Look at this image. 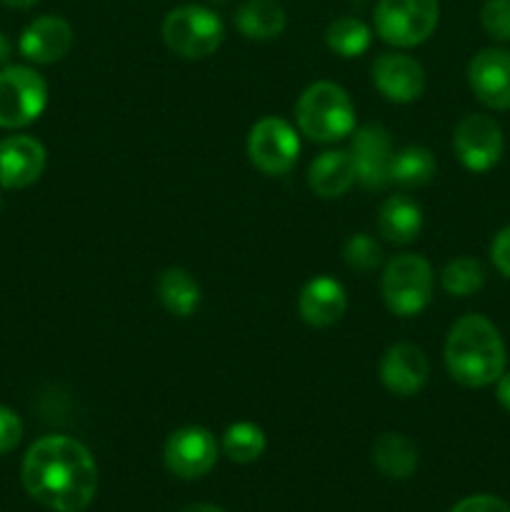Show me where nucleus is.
<instances>
[{
	"label": "nucleus",
	"mask_w": 510,
	"mask_h": 512,
	"mask_svg": "<svg viewBox=\"0 0 510 512\" xmlns=\"http://www.w3.org/2000/svg\"><path fill=\"white\" fill-rule=\"evenodd\" d=\"M10 55H13V45H10V40L0 33V65L8 63Z\"/></svg>",
	"instance_id": "33"
},
{
	"label": "nucleus",
	"mask_w": 510,
	"mask_h": 512,
	"mask_svg": "<svg viewBox=\"0 0 510 512\" xmlns=\"http://www.w3.org/2000/svg\"><path fill=\"white\" fill-rule=\"evenodd\" d=\"M23 440V420L15 410L0 405V455L15 450Z\"/></svg>",
	"instance_id": "29"
},
{
	"label": "nucleus",
	"mask_w": 510,
	"mask_h": 512,
	"mask_svg": "<svg viewBox=\"0 0 510 512\" xmlns=\"http://www.w3.org/2000/svg\"><path fill=\"white\" fill-rule=\"evenodd\" d=\"M475 98L490 110H510V50L485 48L468 65Z\"/></svg>",
	"instance_id": "12"
},
{
	"label": "nucleus",
	"mask_w": 510,
	"mask_h": 512,
	"mask_svg": "<svg viewBox=\"0 0 510 512\" xmlns=\"http://www.w3.org/2000/svg\"><path fill=\"white\" fill-rule=\"evenodd\" d=\"M183 512H223V510L215 508V505H208V503H195V505H188Z\"/></svg>",
	"instance_id": "35"
},
{
	"label": "nucleus",
	"mask_w": 510,
	"mask_h": 512,
	"mask_svg": "<svg viewBox=\"0 0 510 512\" xmlns=\"http://www.w3.org/2000/svg\"><path fill=\"white\" fill-rule=\"evenodd\" d=\"M48 83L28 65H5L0 70V128H25L43 115Z\"/></svg>",
	"instance_id": "7"
},
{
	"label": "nucleus",
	"mask_w": 510,
	"mask_h": 512,
	"mask_svg": "<svg viewBox=\"0 0 510 512\" xmlns=\"http://www.w3.org/2000/svg\"><path fill=\"white\" fill-rule=\"evenodd\" d=\"M373 463L385 478L405 480L418 470V448L403 433H383L373 443Z\"/></svg>",
	"instance_id": "20"
},
{
	"label": "nucleus",
	"mask_w": 510,
	"mask_h": 512,
	"mask_svg": "<svg viewBox=\"0 0 510 512\" xmlns=\"http://www.w3.org/2000/svg\"><path fill=\"white\" fill-rule=\"evenodd\" d=\"M495 398L510 413V370H505L498 380H495Z\"/></svg>",
	"instance_id": "32"
},
{
	"label": "nucleus",
	"mask_w": 510,
	"mask_h": 512,
	"mask_svg": "<svg viewBox=\"0 0 510 512\" xmlns=\"http://www.w3.org/2000/svg\"><path fill=\"white\" fill-rule=\"evenodd\" d=\"M295 123L305 138L315 143H335L353 135L355 105L338 83L318 80L300 93L295 103Z\"/></svg>",
	"instance_id": "3"
},
{
	"label": "nucleus",
	"mask_w": 510,
	"mask_h": 512,
	"mask_svg": "<svg viewBox=\"0 0 510 512\" xmlns=\"http://www.w3.org/2000/svg\"><path fill=\"white\" fill-rule=\"evenodd\" d=\"M235 25L248 40H273L283 35L288 18L275 0H245L235 10Z\"/></svg>",
	"instance_id": "21"
},
{
	"label": "nucleus",
	"mask_w": 510,
	"mask_h": 512,
	"mask_svg": "<svg viewBox=\"0 0 510 512\" xmlns=\"http://www.w3.org/2000/svg\"><path fill=\"white\" fill-rule=\"evenodd\" d=\"M435 275L428 260L415 253H400L388 260L380 280L385 305L398 318L420 315L433 300Z\"/></svg>",
	"instance_id": "4"
},
{
	"label": "nucleus",
	"mask_w": 510,
	"mask_h": 512,
	"mask_svg": "<svg viewBox=\"0 0 510 512\" xmlns=\"http://www.w3.org/2000/svg\"><path fill=\"white\" fill-rule=\"evenodd\" d=\"M480 25L498 43H510V0H485L480 5Z\"/></svg>",
	"instance_id": "28"
},
{
	"label": "nucleus",
	"mask_w": 510,
	"mask_h": 512,
	"mask_svg": "<svg viewBox=\"0 0 510 512\" xmlns=\"http://www.w3.org/2000/svg\"><path fill=\"white\" fill-rule=\"evenodd\" d=\"M453 148L460 163L470 173H488L505 153L503 128L485 113H470L460 118L453 133Z\"/></svg>",
	"instance_id": "9"
},
{
	"label": "nucleus",
	"mask_w": 510,
	"mask_h": 512,
	"mask_svg": "<svg viewBox=\"0 0 510 512\" xmlns=\"http://www.w3.org/2000/svg\"><path fill=\"white\" fill-rule=\"evenodd\" d=\"M45 163H48V153L38 138L8 135L0 140V188H28L43 175Z\"/></svg>",
	"instance_id": "14"
},
{
	"label": "nucleus",
	"mask_w": 510,
	"mask_h": 512,
	"mask_svg": "<svg viewBox=\"0 0 510 512\" xmlns=\"http://www.w3.org/2000/svg\"><path fill=\"white\" fill-rule=\"evenodd\" d=\"M23 485L30 498L55 512H83L98 493V465L80 440L45 435L23 458Z\"/></svg>",
	"instance_id": "1"
},
{
	"label": "nucleus",
	"mask_w": 510,
	"mask_h": 512,
	"mask_svg": "<svg viewBox=\"0 0 510 512\" xmlns=\"http://www.w3.org/2000/svg\"><path fill=\"white\" fill-rule=\"evenodd\" d=\"M350 158L355 163V178L368 190H385L393 183V138L380 123L360 125L350 138Z\"/></svg>",
	"instance_id": "10"
},
{
	"label": "nucleus",
	"mask_w": 510,
	"mask_h": 512,
	"mask_svg": "<svg viewBox=\"0 0 510 512\" xmlns=\"http://www.w3.org/2000/svg\"><path fill=\"white\" fill-rule=\"evenodd\" d=\"M485 278H488L485 265L478 258H470V255L450 260L443 273H440V283H443L445 293L455 295V298L475 295L485 285Z\"/></svg>",
	"instance_id": "26"
},
{
	"label": "nucleus",
	"mask_w": 510,
	"mask_h": 512,
	"mask_svg": "<svg viewBox=\"0 0 510 512\" xmlns=\"http://www.w3.org/2000/svg\"><path fill=\"white\" fill-rule=\"evenodd\" d=\"M0 205H3V203H0Z\"/></svg>",
	"instance_id": "36"
},
{
	"label": "nucleus",
	"mask_w": 510,
	"mask_h": 512,
	"mask_svg": "<svg viewBox=\"0 0 510 512\" xmlns=\"http://www.w3.org/2000/svg\"><path fill=\"white\" fill-rule=\"evenodd\" d=\"M165 465L180 480L205 478L218 463V440L200 425L175 430L165 443Z\"/></svg>",
	"instance_id": "11"
},
{
	"label": "nucleus",
	"mask_w": 510,
	"mask_h": 512,
	"mask_svg": "<svg viewBox=\"0 0 510 512\" xmlns=\"http://www.w3.org/2000/svg\"><path fill=\"white\" fill-rule=\"evenodd\" d=\"M225 38V25L215 10L205 5H178L163 20V40L175 55L200 60L213 55Z\"/></svg>",
	"instance_id": "5"
},
{
	"label": "nucleus",
	"mask_w": 510,
	"mask_h": 512,
	"mask_svg": "<svg viewBox=\"0 0 510 512\" xmlns=\"http://www.w3.org/2000/svg\"><path fill=\"white\" fill-rule=\"evenodd\" d=\"M508 353L498 328L485 315L470 313L455 320L445 340V365L455 383L488 388L505 373Z\"/></svg>",
	"instance_id": "2"
},
{
	"label": "nucleus",
	"mask_w": 510,
	"mask_h": 512,
	"mask_svg": "<svg viewBox=\"0 0 510 512\" xmlns=\"http://www.w3.org/2000/svg\"><path fill=\"white\" fill-rule=\"evenodd\" d=\"M423 230V210L408 195H390L378 210V233L388 243L408 245Z\"/></svg>",
	"instance_id": "19"
},
{
	"label": "nucleus",
	"mask_w": 510,
	"mask_h": 512,
	"mask_svg": "<svg viewBox=\"0 0 510 512\" xmlns=\"http://www.w3.org/2000/svg\"><path fill=\"white\" fill-rule=\"evenodd\" d=\"M265 445H268V440H265L263 428L255 423H248V420L230 425L223 433V453L233 463H255L265 453Z\"/></svg>",
	"instance_id": "25"
},
{
	"label": "nucleus",
	"mask_w": 510,
	"mask_h": 512,
	"mask_svg": "<svg viewBox=\"0 0 510 512\" xmlns=\"http://www.w3.org/2000/svg\"><path fill=\"white\" fill-rule=\"evenodd\" d=\"M440 20L438 0H378L375 33L395 48H415L435 33Z\"/></svg>",
	"instance_id": "6"
},
{
	"label": "nucleus",
	"mask_w": 510,
	"mask_h": 512,
	"mask_svg": "<svg viewBox=\"0 0 510 512\" xmlns=\"http://www.w3.org/2000/svg\"><path fill=\"white\" fill-rule=\"evenodd\" d=\"M158 298L175 318H190L200 305V285L188 270L168 268L158 278Z\"/></svg>",
	"instance_id": "22"
},
{
	"label": "nucleus",
	"mask_w": 510,
	"mask_h": 512,
	"mask_svg": "<svg viewBox=\"0 0 510 512\" xmlns=\"http://www.w3.org/2000/svg\"><path fill=\"white\" fill-rule=\"evenodd\" d=\"M248 158L260 173L265 175H288L293 165L298 163L300 138L298 130L288 120L278 115L260 118L248 133Z\"/></svg>",
	"instance_id": "8"
},
{
	"label": "nucleus",
	"mask_w": 510,
	"mask_h": 512,
	"mask_svg": "<svg viewBox=\"0 0 510 512\" xmlns=\"http://www.w3.org/2000/svg\"><path fill=\"white\" fill-rule=\"evenodd\" d=\"M373 85L390 103H413L425 90V70L405 53H383L373 63Z\"/></svg>",
	"instance_id": "13"
},
{
	"label": "nucleus",
	"mask_w": 510,
	"mask_h": 512,
	"mask_svg": "<svg viewBox=\"0 0 510 512\" xmlns=\"http://www.w3.org/2000/svg\"><path fill=\"white\" fill-rule=\"evenodd\" d=\"M430 375L428 358L413 343H395L385 350L380 360V380L385 388L400 398L418 395L425 388Z\"/></svg>",
	"instance_id": "15"
},
{
	"label": "nucleus",
	"mask_w": 510,
	"mask_h": 512,
	"mask_svg": "<svg viewBox=\"0 0 510 512\" xmlns=\"http://www.w3.org/2000/svg\"><path fill=\"white\" fill-rule=\"evenodd\" d=\"M0 3H5V5H8V8L28 10V8H33V5L38 3V0H0Z\"/></svg>",
	"instance_id": "34"
},
{
	"label": "nucleus",
	"mask_w": 510,
	"mask_h": 512,
	"mask_svg": "<svg viewBox=\"0 0 510 512\" xmlns=\"http://www.w3.org/2000/svg\"><path fill=\"white\" fill-rule=\"evenodd\" d=\"M348 308L345 288L335 278L318 275L308 280L298 295V313L313 328H330L338 323Z\"/></svg>",
	"instance_id": "17"
},
{
	"label": "nucleus",
	"mask_w": 510,
	"mask_h": 512,
	"mask_svg": "<svg viewBox=\"0 0 510 512\" xmlns=\"http://www.w3.org/2000/svg\"><path fill=\"white\" fill-rule=\"evenodd\" d=\"M490 258H493L495 268L503 278L510 280V225H505L490 245Z\"/></svg>",
	"instance_id": "31"
},
{
	"label": "nucleus",
	"mask_w": 510,
	"mask_h": 512,
	"mask_svg": "<svg viewBox=\"0 0 510 512\" xmlns=\"http://www.w3.org/2000/svg\"><path fill=\"white\" fill-rule=\"evenodd\" d=\"M435 155L425 145H405L393 158V183L403 188H420L435 175Z\"/></svg>",
	"instance_id": "24"
},
{
	"label": "nucleus",
	"mask_w": 510,
	"mask_h": 512,
	"mask_svg": "<svg viewBox=\"0 0 510 512\" xmlns=\"http://www.w3.org/2000/svg\"><path fill=\"white\" fill-rule=\"evenodd\" d=\"M73 40L75 35L68 20L58 18V15H40L20 33L18 48L30 63L50 65L70 53Z\"/></svg>",
	"instance_id": "16"
},
{
	"label": "nucleus",
	"mask_w": 510,
	"mask_h": 512,
	"mask_svg": "<svg viewBox=\"0 0 510 512\" xmlns=\"http://www.w3.org/2000/svg\"><path fill=\"white\" fill-rule=\"evenodd\" d=\"M450 512H510V505L495 495H470Z\"/></svg>",
	"instance_id": "30"
},
{
	"label": "nucleus",
	"mask_w": 510,
	"mask_h": 512,
	"mask_svg": "<svg viewBox=\"0 0 510 512\" xmlns=\"http://www.w3.org/2000/svg\"><path fill=\"white\" fill-rule=\"evenodd\" d=\"M355 180V163L348 150H325L308 168L310 190L325 200L345 195Z\"/></svg>",
	"instance_id": "18"
},
{
	"label": "nucleus",
	"mask_w": 510,
	"mask_h": 512,
	"mask_svg": "<svg viewBox=\"0 0 510 512\" xmlns=\"http://www.w3.org/2000/svg\"><path fill=\"white\" fill-rule=\"evenodd\" d=\"M325 43L340 58H360L370 48V43H373V30L360 18L343 15V18H335L328 25Z\"/></svg>",
	"instance_id": "23"
},
{
	"label": "nucleus",
	"mask_w": 510,
	"mask_h": 512,
	"mask_svg": "<svg viewBox=\"0 0 510 512\" xmlns=\"http://www.w3.org/2000/svg\"><path fill=\"white\" fill-rule=\"evenodd\" d=\"M343 260L350 270L370 273L383 263V245L370 233H355L343 245Z\"/></svg>",
	"instance_id": "27"
}]
</instances>
